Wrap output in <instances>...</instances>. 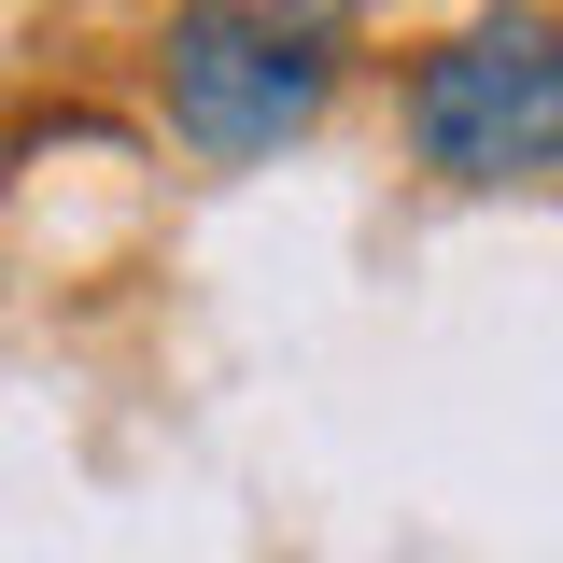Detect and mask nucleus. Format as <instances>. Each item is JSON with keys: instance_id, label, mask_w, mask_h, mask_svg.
<instances>
[{"instance_id": "f257e3e1", "label": "nucleus", "mask_w": 563, "mask_h": 563, "mask_svg": "<svg viewBox=\"0 0 563 563\" xmlns=\"http://www.w3.org/2000/svg\"><path fill=\"white\" fill-rule=\"evenodd\" d=\"M155 85H169V128L198 155H268L339 85V0H184Z\"/></svg>"}, {"instance_id": "f03ea898", "label": "nucleus", "mask_w": 563, "mask_h": 563, "mask_svg": "<svg viewBox=\"0 0 563 563\" xmlns=\"http://www.w3.org/2000/svg\"><path fill=\"white\" fill-rule=\"evenodd\" d=\"M409 141L437 184L563 169V14H479L409 70Z\"/></svg>"}]
</instances>
